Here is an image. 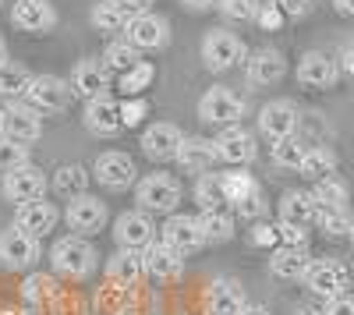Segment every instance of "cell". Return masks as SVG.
<instances>
[{
    "instance_id": "bcb514c9",
    "label": "cell",
    "mask_w": 354,
    "mask_h": 315,
    "mask_svg": "<svg viewBox=\"0 0 354 315\" xmlns=\"http://www.w3.org/2000/svg\"><path fill=\"white\" fill-rule=\"evenodd\" d=\"M255 21H259V25L266 28V32H277V28H280V25L287 21V15H283V11H280V8L273 4V0H270V4H262V8H259Z\"/></svg>"
},
{
    "instance_id": "c3c4849f",
    "label": "cell",
    "mask_w": 354,
    "mask_h": 315,
    "mask_svg": "<svg viewBox=\"0 0 354 315\" xmlns=\"http://www.w3.org/2000/svg\"><path fill=\"white\" fill-rule=\"evenodd\" d=\"M145 106L142 99H128V103H121V121H124V128H135V124H142V117H145Z\"/></svg>"
},
{
    "instance_id": "cb8c5ba5",
    "label": "cell",
    "mask_w": 354,
    "mask_h": 315,
    "mask_svg": "<svg viewBox=\"0 0 354 315\" xmlns=\"http://www.w3.org/2000/svg\"><path fill=\"white\" fill-rule=\"evenodd\" d=\"M85 128L93 131V135H100V138H113L117 131L124 128V121H121V103H113L110 96H100V99H88V106H85Z\"/></svg>"
},
{
    "instance_id": "4316f807",
    "label": "cell",
    "mask_w": 354,
    "mask_h": 315,
    "mask_svg": "<svg viewBox=\"0 0 354 315\" xmlns=\"http://www.w3.org/2000/svg\"><path fill=\"white\" fill-rule=\"evenodd\" d=\"M57 220H61V213L53 209V202H25V206H18V213H15V223L21 227V231H28L32 238H46L53 227H57Z\"/></svg>"
},
{
    "instance_id": "5bb4252c",
    "label": "cell",
    "mask_w": 354,
    "mask_h": 315,
    "mask_svg": "<svg viewBox=\"0 0 354 315\" xmlns=\"http://www.w3.org/2000/svg\"><path fill=\"white\" fill-rule=\"evenodd\" d=\"M135 160L128 156V153H117V149H110V153H100V160H96V166H93V178L103 184V188H110V191H124V188H131L135 184Z\"/></svg>"
},
{
    "instance_id": "680465c9",
    "label": "cell",
    "mask_w": 354,
    "mask_h": 315,
    "mask_svg": "<svg viewBox=\"0 0 354 315\" xmlns=\"http://www.w3.org/2000/svg\"><path fill=\"white\" fill-rule=\"evenodd\" d=\"M0 64H8V43L0 39Z\"/></svg>"
},
{
    "instance_id": "83f0119b",
    "label": "cell",
    "mask_w": 354,
    "mask_h": 315,
    "mask_svg": "<svg viewBox=\"0 0 354 315\" xmlns=\"http://www.w3.org/2000/svg\"><path fill=\"white\" fill-rule=\"evenodd\" d=\"M308 266H312L308 248H287V245H280V248H273V255H270V269H273V276H280V280H305Z\"/></svg>"
},
{
    "instance_id": "f5cc1de1",
    "label": "cell",
    "mask_w": 354,
    "mask_h": 315,
    "mask_svg": "<svg viewBox=\"0 0 354 315\" xmlns=\"http://www.w3.org/2000/svg\"><path fill=\"white\" fill-rule=\"evenodd\" d=\"M340 68H344V75H354V39L344 46V53H340Z\"/></svg>"
},
{
    "instance_id": "7c38bea8",
    "label": "cell",
    "mask_w": 354,
    "mask_h": 315,
    "mask_svg": "<svg viewBox=\"0 0 354 315\" xmlns=\"http://www.w3.org/2000/svg\"><path fill=\"white\" fill-rule=\"evenodd\" d=\"M68 227L78 234V238H88V234H100L106 227V202H100L96 195H78L68 202V213H64Z\"/></svg>"
},
{
    "instance_id": "6125c7cd",
    "label": "cell",
    "mask_w": 354,
    "mask_h": 315,
    "mask_svg": "<svg viewBox=\"0 0 354 315\" xmlns=\"http://www.w3.org/2000/svg\"><path fill=\"white\" fill-rule=\"evenodd\" d=\"M298 315H322V312H308V308H305V312H298Z\"/></svg>"
},
{
    "instance_id": "9c48e42d",
    "label": "cell",
    "mask_w": 354,
    "mask_h": 315,
    "mask_svg": "<svg viewBox=\"0 0 354 315\" xmlns=\"http://www.w3.org/2000/svg\"><path fill=\"white\" fill-rule=\"evenodd\" d=\"M46 191V174L36 166V163H25L11 174H4V198L15 206H25V202H39Z\"/></svg>"
},
{
    "instance_id": "e575fe53",
    "label": "cell",
    "mask_w": 354,
    "mask_h": 315,
    "mask_svg": "<svg viewBox=\"0 0 354 315\" xmlns=\"http://www.w3.org/2000/svg\"><path fill=\"white\" fill-rule=\"evenodd\" d=\"M103 61H106V71H121V75H124V71H131V68L142 64V50L131 46L128 39H117V43L106 46Z\"/></svg>"
},
{
    "instance_id": "7bdbcfd3",
    "label": "cell",
    "mask_w": 354,
    "mask_h": 315,
    "mask_svg": "<svg viewBox=\"0 0 354 315\" xmlns=\"http://www.w3.org/2000/svg\"><path fill=\"white\" fill-rule=\"evenodd\" d=\"M216 8H220V15L230 18V21H255L262 0H220Z\"/></svg>"
},
{
    "instance_id": "7a4b0ae2",
    "label": "cell",
    "mask_w": 354,
    "mask_h": 315,
    "mask_svg": "<svg viewBox=\"0 0 354 315\" xmlns=\"http://www.w3.org/2000/svg\"><path fill=\"white\" fill-rule=\"evenodd\" d=\"M181 181L174 174H145L135 184V198L145 213H174L181 206Z\"/></svg>"
},
{
    "instance_id": "681fc988",
    "label": "cell",
    "mask_w": 354,
    "mask_h": 315,
    "mask_svg": "<svg viewBox=\"0 0 354 315\" xmlns=\"http://www.w3.org/2000/svg\"><path fill=\"white\" fill-rule=\"evenodd\" d=\"M322 315H354V294H337L326 301Z\"/></svg>"
},
{
    "instance_id": "d6a6232c",
    "label": "cell",
    "mask_w": 354,
    "mask_h": 315,
    "mask_svg": "<svg viewBox=\"0 0 354 315\" xmlns=\"http://www.w3.org/2000/svg\"><path fill=\"white\" fill-rule=\"evenodd\" d=\"M333 170H337V153H333V149H326V146H308L305 163H301L298 174L308 178V181H322V178H330Z\"/></svg>"
},
{
    "instance_id": "5b68a950",
    "label": "cell",
    "mask_w": 354,
    "mask_h": 315,
    "mask_svg": "<svg viewBox=\"0 0 354 315\" xmlns=\"http://www.w3.org/2000/svg\"><path fill=\"white\" fill-rule=\"evenodd\" d=\"M39 259V238L21 231L18 223H11L8 231H0V266L4 269H28Z\"/></svg>"
},
{
    "instance_id": "f6af8a7d",
    "label": "cell",
    "mask_w": 354,
    "mask_h": 315,
    "mask_svg": "<svg viewBox=\"0 0 354 315\" xmlns=\"http://www.w3.org/2000/svg\"><path fill=\"white\" fill-rule=\"evenodd\" d=\"M234 213H238L241 220H262V216H266V198H262V191H252L248 198L234 202Z\"/></svg>"
},
{
    "instance_id": "1f68e13d",
    "label": "cell",
    "mask_w": 354,
    "mask_h": 315,
    "mask_svg": "<svg viewBox=\"0 0 354 315\" xmlns=\"http://www.w3.org/2000/svg\"><path fill=\"white\" fill-rule=\"evenodd\" d=\"M195 202L202 213H213V209H223L227 206V191H223V174H202L198 184H195Z\"/></svg>"
},
{
    "instance_id": "836d02e7",
    "label": "cell",
    "mask_w": 354,
    "mask_h": 315,
    "mask_svg": "<svg viewBox=\"0 0 354 315\" xmlns=\"http://www.w3.org/2000/svg\"><path fill=\"white\" fill-rule=\"evenodd\" d=\"M198 227H202V234H205V245H227L234 238V216L223 213V209L202 213L198 216Z\"/></svg>"
},
{
    "instance_id": "9f6ffc18",
    "label": "cell",
    "mask_w": 354,
    "mask_h": 315,
    "mask_svg": "<svg viewBox=\"0 0 354 315\" xmlns=\"http://www.w3.org/2000/svg\"><path fill=\"white\" fill-rule=\"evenodd\" d=\"M333 8H337L344 18H354V0H333Z\"/></svg>"
},
{
    "instance_id": "94428289",
    "label": "cell",
    "mask_w": 354,
    "mask_h": 315,
    "mask_svg": "<svg viewBox=\"0 0 354 315\" xmlns=\"http://www.w3.org/2000/svg\"><path fill=\"white\" fill-rule=\"evenodd\" d=\"M347 238H351V245H354V220H351V234H347Z\"/></svg>"
},
{
    "instance_id": "4fadbf2b",
    "label": "cell",
    "mask_w": 354,
    "mask_h": 315,
    "mask_svg": "<svg viewBox=\"0 0 354 315\" xmlns=\"http://www.w3.org/2000/svg\"><path fill=\"white\" fill-rule=\"evenodd\" d=\"M4 138L11 142H21V146H32V142L43 138V117L36 106L28 103H11L4 110V131H0Z\"/></svg>"
},
{
    "instance_id": "277c9868",
    "label": "cell",
    "mask_w": 354,
    "mask_h": 315,
    "mask_svg": "<svg viewBox=\"0 0 354 315\" xmlns=\"http://www.w3.org/2000/svg\"><path fill=\"white\" fill-rule=\"evenodd\" d=\"M202 61L209 71H230L234 64L245 61V43L227 28H209L202 39Z\"/></svg>"
},
{
    "instance_id": "f907efd6",
    "label": "cell",
    "mask_w": 354,
    "mask_h": 315,
    "mask_svg": "<svg viewBox=\"0 0 354 315\" xmlns=\"http://www.w3.org/2000/svg\"><path fill=\"white\" fill-rule=\"evenodd\" d=\"M273 4L287 15V18H305L312 11V0H273Z\"/></svg>"
},
{
    "instance_id": "ba28073f",
    "label": "cell",
    "mask_w": 354,
    "mask_h": 315,
    "mask_svg": "<svg viewBox=\"0 0 354 315\" xmlns=\"http://www.w3.org/2000/svg\"><path fill=\"white\" fill-rule=\"evenodd\" d=\"M113 238L121 248H135V251H145L153 241H156V223L149 220L145 209H128L117 216L113 223Z\"/></svg>"
},
{
    "instance_id": "44dd1931",
    "label": "cell",
    "mask_w": 354,
    "mask_h": 315,
    "mask_svg": "<svg viewBox=\"0 0 354 315\" xmlns=\"http://www.w3.org/2000/svg\"><path fill=\"white\" fill-rule=\"evenodd\" d=\"M337 78H340V64L322 50H308L298 61V82L308 85V89H330V85H337Z\"/></svg>"
},
{
    "instance_id": "52a82bcc",
    "label": "cell",
    "mask_w": 354,
    "mask_h": 315,
    "mask_svg": "<svg viewBox=\"0 0 354 315\" xmlns=\"http://www.w3.org/2000/svg\"><path fill=\"white\" fill-rule=\"evenodd\" d=\"M25 99L39 113H61L71 103V85H68V78H57V75H36Z\"/></svg>"
},
{
    "instance_id": "ee69618b",
    "label": "cell",
    "mask_w": 354,
    "mask_h": 315,
    "mask_svg": "<svg viewBox=\"0 0 354 315\" xmlns=\"http://www.w3.org/2000/svg\"><path fill=\"white\" fill-rule=\"evenodd\" d=\"M53 294H57V283H53L50 276L36 273V276H28V280H25V301H28V305H39V301H50Z\"/></svg>"
},
{
    "instance_id": "8d00e7d4",
    "label": "cell",
    "mask_w": 354,
    "mask_h": 315,
    "mask_svg": "<svg viewBox=\"0 0 354 315\" xmlns=\"http://www.w3.org/2000/svg\"><path fill=\"white\" fill-rule=\"evenodd\" d=\"M312 198H315V206H333V209H347V198H351V191H347V184L340 181V178H322V181H315V191H312Z\"/></svg>"
},
{
    "instance_id": "8992f818",
    "label": "cell",
    "mask_w": 354,
    "mask_h": 315,
    "mask_svg": "<svg viewBox=\"0 0 354 315\" xmlns=\"http://www.w3.org/2000/svg\"><path fill=\"white\" fill-rule=\"evenodd\" d=\"M301 128V113L290 99H270L262 110H259V131L270 138V142H283V138H294Z\"/></svg>"
},
{
    "instance_id": "30bf717a",
    "label": "cell",
    "mask_w": 354,
    "mask_h": 315,
    "mask_svg": "<svg viewBox=\"0 0 354 315\" xmlns=\"http://www.w3.org/2000/svg\"><path fill=\"white\" fill-rule=\"evenodd\" d=\"M142 266H145V276L156 283H177L185 276V255H177L167 241H153L142 251Z\"/></svg>"
},
{
    "instance_id": "f1b7e54d",
    "label": "cell",
    "mask_w": 354,
    "mask_h": 315,
    "mask_svg": "<svg viewBox=\"0 0 354 315\" xmlns=\"http://www.w3.org/2000/svg\"><path fill=\"white\" fill-rule=\"evenodd\" d=\"M280 223L287 227H308L315 223V198L312 191H287L280 198Z\"/></svg>"
},
{
    "instance_id": "2e32d148",
    "label": "cell",
    "mask_w": 354,
    "mask_h": 315,
    "mask_svg": "<svg viewBox=\"0 0 354 315\" xmlns=\"http://www.w3.org/2000/svg\"><path fill=\"white\" fill-rule=\"evenodd\" d=\"M124 39L138 50H160L170 43V25L167 18L153 15V11H145V15H131L128 28H124Z\"/></svg>"
},
{
    "instance_id": "f546056e",
    "label": "cell",
    "mask_w": 354,
    "mask_h": 315,
    "mask_svg": "<svg viewBox=\"0 0 354 315\" xmlns=\"http://www.w3.org/2000/svg\"><path fill=\"white\" fill-rule=\"evenodd\" d=\"M88 21H93L96 32L106 36V32H124L131 15L117 4V0H100V4H93V11H88Z\"/></svg>"
},
{
    "instance_id": "816d5d0a",
    "label": "cell",
    "mask_w": 354,
    "mask_h": 315,
    "mask_svg": "<svg viewBox=\"0 0 354 315\" xmlns=\"http://www.w3.org/2000/svg\"><path fill=\"white\" fill-rule=\"evenodd\" d=\"M117 4H121L128 15H145V11L156 4V0H117Z\"/></svg>"
},
{
    "instance_id": "60d3db41",
    "label": "cell",
    "mask_w": 354,
    "mask_h": 315,
    "mask_svg": "<svg viewBox=\"0 0 354 315\" xmlns=\"http://www.w3.org/2000/svg\"><path fill=\"white\" fill-rule=\"evenodd\" d=\"M25 163H28V146L0 135V174H11V170H18Z\"/></svg>"
},
{
    "instance_id": "ac0fdd59",
    "label": "cell",
    "mask_w": 354,
    "mask_h": 315,
    "mask_svg": "<svg viewBox=\"0 0 354 315\" xmlns=\"http://www.w3.org/2000/svg\"><path fill=\"white\" fill-rule=\"evenodd\" d=\"M220 153H216V138H205V135H185L181 149H177V166L185 174H209L216 166Z\"/></svg>"
},
{
    "instance_id": "d590c367",
    "label": "cell",
    "mask_w": 354,
    "mask_h": 315,
    "mask_svg": "<svg viewBox=\"0 0 354 315\" xmlns=\"http://www.w3.org/2000/svg\"><path fill=\"white\" fill-rule=\"evenodd\" d=\"M305 153H308V142H301L298 135L283 138V142H273V163H277L280 170H301Z\"/></svg>"
},
{
    "instance_id": "be15d7a7",
    "label": "cell",
    "mask_w": 354,
    "mask_h": 315,
    "mask_svg": "<svg viewBox=\"0 0 354 315\" xmlns=\"http://www.w3.org/2000/svg\"><path fill=\"white\" fill-rule=\"evenodd\" d=\"M117 315H138V312H117Z\"/></svg>"
},
{
    "instance_id": "3957f363",
    "label": "cell",
    "mask_w": 354,
    "mask_h": 315,
    "mask_svg": "<svg viewBox=\"0 0 354 315\" xmlns=\"http://www.w3.org/2000/svg\"><path fill=\"white\" fill-rule=\"evenodd\" d=\"M198 117L205 124H223V128H234L241 117H245V99L227 89V85H213L205 89L202 99H198Z\"/></svg>"
},
{
    "instance_id": "7dc6e473",
    "label": "cell",
    "mask_w": 354,
    "mask_h": 315,
    "mask_svg": "<svg viewBox=\"0 0 354 315\" xmlns=\"http://www.w3.org/2000/svg\"><path fill=\"white\" fill-rule=\"evenodd\" d=\"M277 234H280V241H283L287 248H305V245H308V231H305V227H287V223H280Z\"/></svg>"
},
{
    "instance_id": "6f0895ef",
    "label": "cell",
    "mask_w": 354,
    "mask_h": 315,
    "mask_svg": "<svg viewBox=\"0 0 354 315\" xmlns=\"http://www.w3.org/2000/svg\"><path fill=\"white\" fill-rule=\"evenodd\" d=\"M241 315H270V308H262V305H245Z\"/></svg>"
},
{
    "instance_id": "d4e9b609",
    "label": "cell",
    "mask_w": 354,
    "mask_h": 315,
    "mask_svg": "<svg viewBox=\"0 0 354 315\" xmlns=\"http://www.w3.org/2000/svg\"><path fill=\"white\" fill-rule=\"evenodd\" d=\"M283 75H287V61H283L277 50H259V53L248 57L245 78H248L252 89H266V85H277Z\"/></svg>"
},
{
    "instance_id": "ffe728a7",
    "label": "cell",
    "mask_w": 354,
    "mask_h": 315,
    "mask_svg": "<svg viewBox=\"0 0 354 315\" xmlns=\"http://www.w3.org/2000/svg\"><path fill=\"white\" fill-rule=\"evenodd\" d=\"M245 291L238 280L230 276H216L209 287H205V315H241L245 308Z\"/></svg>"
},
{
    "instance_id": "11a10c76",
    "label": "cell",
    "mask_w": 354,
    "mask_h": 315,
    "mask_svg": "<svg viewBox=\"0 0 354 315\" xmlns=\"http://www.w3.org/2000/svg\"><path fill=\"white\" fill-rule=\"evenodd\" d=\"M181 4L188 8V11H195V15H202V11H209V8H216L220 0H181Z\"/></svg>"
},
{
    "instance_id": "9a60e30c",
    "label": "cell",
    "mask_w": 354,
    "mask_h": 315,
    "mask_svg": "<svg viewBox=\"0 0 354 315\" xmlns=\"http://www.w3.org/2000/svg\"><path fill=\"white\" fill-rule=\"evenodd\" d=\"M185 142V131L170 124V121H156L142 131V153L156 160V163H167V160H177V149Z\"/></svg>"
},
{
    "instance_id": "e0dca14e",
    "label": "cell",
    "mask_w": 354,
    "mask_h": 315,
    "mask_svg": "<svg viewBox=\"0 0 354 315\" xmlns=\"http://www.w3.org/2000/svg\"><path fill=\"white\" fill-rule=\"evenodd\" d=\"M163 241L177 255H195L198 248H205V234H202V227H198V216L170 213V220L163 223Z\"/></svg>"
},
{
    "instance_id": "db71d44e",
    "label": "cell",
    "mask_w": 354,
    "mask_h": 315,
    "mask_svg": "<svg viewBox=\"0 0 354 315\" xmlns=\"http://www.w3.org/2000/svg\"><path fill=\"white\" fill-rule=\"evenodd\" d=\"M280 234H277V227H255V241L259 245H273Z\"/></svg>"
},
{
    "instance_id": "91938a15",
    "label": "cell",
    "mask_w": 354,
    "mask_h": 315,
    "mask_svg": "<svg viewBox=\"0 0 354 315\" xmlns=\"http://www.w3.org/2000/svg\"><path fill=\"white\" fill-rule=\"evenodd\" d=\"M0 131H4V106H0Z\"/></svg>"
},
{
    "instance_id": "4dcf8cb0",
    "label": "cell",
    "mask_w": 354,
    "mask_h": 315,
    "mask_svg": "<svg viewBox=\"0 0 354 315\" xmlns=\"http://www.w3.org/2000/svg\"><path fill=\"white\" fill-rule=\"evenodd\" d=\"M53 191L61 198H78L88 195V170L82 163H64L53 170Z\"/></svg>"
},
{
    "instance_id": "d6986e66",
    "label": "cell",
    "mask_w": 354,
    "mask_h": 315,
    "mask_svg": "<svg viewBox=\"0 0 354 315\" xmlns=\"http://www.w3.org/2000/svg\"><path fill=\"white\" fill-rule=\"evenodd\" d=\"M305 287L319 298H326V301L337 298V294H347V269L333 259H319L305 273Z\"/></svg>"
},
{
    "instance_id": "ab89813d",
    "label": "cell",
    "mask_w": 354,
    "mask_h": 315,
    "mask_svg": "<svg viewBox=\"0 0 354 315\" xmlns=\"http://www.w3.org/2000/svg\"><path fill=\"white\" fill-rule=\"evenodd\" d=\"M223 191H227V202H241V198H248L252 191H259V184L252 181V174H245V170H227L223 174Z\"/></svg>"
},
{
    "instance_id": "6da1fadb",
    "label": "cell",
    "mask_w": 354,
    "mask_h": 315,
    "mask_svg": "<svg viewBox=\"0 0 354 315\" xmlns=\"http://www.w3.org/2000/svg\"><path fill=\"white\" fill-rule=\"evenodd\" d=\"M50 259H53V269L61 273V276L85 280L88 273L96 269V248L88 245L85 238H78V234H68V238H61V241L53 245Z\"/></svg>"
},
{
    "instance_id": "484cf974",
    "label": "cell",
    "mask_w": 354,
    "mask_h": 315,
    "mask_svg": "<svg viewBox=\"0 0 354 315\" xmlns=\"http://www.w3.org/2000/svg\"><path fill=\"white\" fill-rule=\"evenodd\" d=\"M216 153H220V160L230 163V166H245V163L255 160V138H252L245 128H238V124L223 128L220 138H216Z\"/></svg>"
},
{
    "instance_id": "8fae6325",
    "label": "cell",
    "mask_w": 354,
    "mask_h": 315,
    "mask_svg": "<svg viewBox=\"0 0 354 315\" xmlns=\"http://www.w3.org/2000/svg\"><path fill=\"white\" fill-rule=\"evenodd\" d=\"M68 85H71V96L78 99H100L106 96L110 89V71L103 61H93V57H85V61H78L68 75Z\"/></svg>"
},
{
    "instance_id": "e7e4bbea",
    "label": "cell",
    "mask_w": 354,
    "mask_h": 315,
    "mask_svg": "<svg viewBox=\"0 0 354 315\" xmlns=\"http://www.w3.org/2000/svg\"><path fill=\"white\" fill-rule=\"evenodd\" d=\"M0 315H18V312H0Z\"/></svg>"
},
{
    "instance_id": "603a6c76",
    "label": "cell",
    "mask_w": 354,
    "mask_h": 315,
    "mask_svg": "<svg viewBox=\"0 0 354 315\" xmlns=\"http://www.w3.org/2000/svg\"><path fill=\"white\" fill-rule=\"evenodd\" d=\"M11 21L21 28V32H32V36H43L57 25V11L50 0H15L11 8Z\"/></svg>"
},
{
    "instance_id": "74e56055",
    "label": "cell",
    "mask_w": 354,
    "mask_h": 315,
    "mask_svg": "<svg viewBox=\"0 0 354 315\" xmlns=\"http://www.w3.org/2000/svg\"><path fill=\"white\" fill-rule=\"evenodd\" d=\"M32 71L21 68V64H0V96H25L28 85H32Z\"/></svg>"
},
{
    "instance_id": "b9f144b4",
    "label": "cell",
    "mask_w": 354,
    "mask_h": 315,
    "mask_svg": "<svg viewBox=\"0 0 354 315\" xmlns=\"http://www.w3.org/2000/svg\"><path fill=\"white\" fill-rule=\"evenodd\" d=\"M153 78H156V68H153L149 61H142L138 68L124 71V78H121V89H124L128 96H138L142 89H149V85H153Z\"/></svg>"
},
{
    "instance_id": "7402d4cb",
    "label": "cell",
    "mask_w": 354,
    "mask_h": 315,
    "mask_svg": "<svg viewBox=\"0 0 354 315\" xmlns=\"http://www.w3.org/2000/svg\"><path fill=\"white\" fill-rule=\"evenodd\" d=\"M145 276V266H142V251L135 248H121V251H113L110 255V262H106V283L113 291H131L138 287V280Z\"/></svg>"
},
{
    "instance_id": "f35d334b",
    "label": "cell",
    "mask_w": 354,
    "mask_h": 315,
    "mask_svg": "<svg viewBox=\"0 0 354 315\" xmlns=\"http://www.w3.org/2000/svg\"><path fill=\"white\" fill-rule=\"evenodd\" d=\"M351 220L347 209H333V206H315V223H319V231L322 234H330V238H344L351 234Z\"/></svg>"
}]
</instances>
